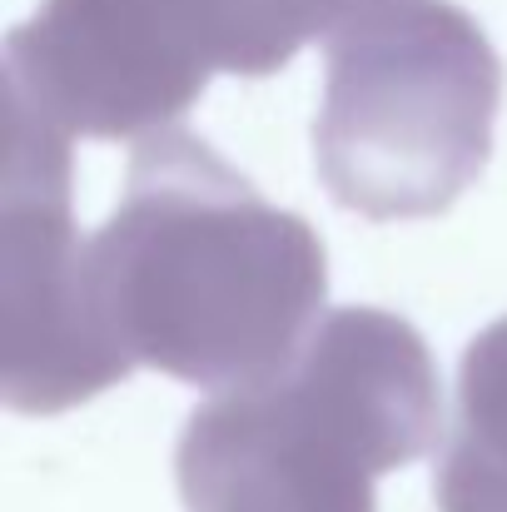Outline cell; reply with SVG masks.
<instances>
[{"instance_id": "1", "label": "cell", "mask_w": 507, "mask_h": 512, "mask_svg": "<svg viewBox=\"0 0 507 512\" xmlns=\"http://www.w3.org/2000/svg\"><path fill=\"white\" fill-rule=\"evenodd\" d=\"M95 309L130 368L224 393L279 373L324 319L314 224L269 204L189 130L135 140L125 194L90 239Z\"/></svg>"}, {"instance_id": "2", "label": "cell", "mask_w": 507, "mask_h": 512, "mask_svg": "<svg viewBox=\"0 0 507 512\" xmlns=\"http://www.w3.org/2000/svg\"><path fill=\"white\" fill-rule=\"evenodd\" d=\"M438 363L388 309H334L269 378L184 418V512H378L373 483L433 453Z\"/></svg>"}, {"instance_id": "3", "label": "cell", "mask_w": 507, "mask_h": 512, "mask_svg": "<svg viewBox=\"0 0 507 512\" xmlns=\"http://www.w3.org/2000/svg\"><path fill=\"white\" fill-rule=\"evenodd\" d=\"M503 60L453 0H388L329 35L314 165L363 219H433L488 170Z\"/></svg>"}, {"instance_id": "4", "label": "cell", "mask_w": 507, "mask_h": 512, "mask_svg": "<svg viewBox=\"0 0 507 512\" xmlns=\"http://www.w3.org/2000/svg\"><path fill=\"white\" fill-rule=\"evenodd\" d=\"M214 75L254 80L239 0H40L5 35V95L70 140L174 130Z\"/></svg>"}, {"instance_id": "5", "label": "cell", "mask_w": 507, "mask_h": 512, "mask_svg": "<svg viewBox=\"0 0 507 512\" xmlns=\"http://www.w3.org/2000/svg\"><path fill=\"white\" fill-rule=\"evenodd\" d=\"M0 199V398L15 413H65L135 368L95 309L90 239L70 214V135L15 95H5Z\"/></svg>"}, {"instance_id": "6", "label": "cell", "mask_w": 507, "mask_h": 512, "mask_svg": "<svg viewBox=\"0 0 507 512\" xmlns=\"http://www.w3.org/2000/svg\"><path fill=\"white\" fill-rule=\"evenodd\" d=\"M433 498L438 512H507V319L488 324L463 353Z\"/></svg>"}, {"instance_id": "7", "label": "cell", "mask_w": 507, "mask_h": 512, "mask_svg": "<svg viewBox=\"0 0 507 512\" xmlns=\"http://www.w3.org/2000/svg\"><path fill=\"white\" fill-rule=\"evenodd\" d=\"M294 5L304 10V20H309L314 40H319V35L329 40L338 25H348V20L368 15V10H378V5H388V0H294Z\"/></svg>"}]
</instances>
